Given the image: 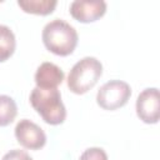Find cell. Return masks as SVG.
<instances>
[{"label":"cell","instance_id":"cell-1","mask_svg":"<svg viewBox=\"0 0 160 160\" xmlns=\"http://www.w3.org/2000/svg\"><path fill=\"white\" fill-rule=\"evenodd\" d=\"M41 39L45 48L58 56H68L72 54L79 41L75 28L62 19L49 21L42 29Z\"/></svg>","mask_w":160,"mask_h":160},{"label":"cell","instance_id":"cell-2","mask_svg":"<svg viewBox=\"0 0 160 160\" xmlns=\"http://www.w3.org/2000/svg\"><path fill=\"white\" fill-rule=\"evenodd\" d=\"M30 104L41 119L49 125H60L66 119V109L58 89L34 88L30 92Z\"/></svg>","mask_w":160,"mask_h":160},{"label":"cell","instance_id":"cell-3","mask_svg":"<svg viewBox=\"0 0 160 160\" xmlns=\"http://www.w3.org/2000/svg\"><path fill=\"white\" fill-rule=\"evenodd\" d=\"M102 75V64L94 56H85L70 69L68 88L76 95L86 94L92 89Z\"/></svg>","mask_w":160,"mask_h":160},{"label":"cell","instance_id":"cell-4","mask_svg":"<svg viewBox=\"0 0 160 160\" xmlns=\"http://www.w3.org/2000/svg\"><path fill=\"white\" fill-rule=\"evenodd\" d=\"M131 96V88L122 80H110L105 82L96 94V102L104 110H118L128 104Z\"/></svg>","mask_w":160,"mask_h":160},{"label":"cell","instance_id":"cell-5","mask_svg":"<svg viewBox=\"0 0 160 160\" xmlns=\"http://www.w3.org/2000/svg\"><path fill=\"white\" fill-rule=\"evenodd\" d=\"M138 118L145 124H156L160 119V98L158 88L144 89L135 104Z\"/></svg>","mask_w":160,"mask_h":160},{"label":"cell","instance_id":"cell-6","mask_svg":"<svg viewBox=\"0 0 160 160\" xmlns=\"http://www.w3.org/2000/svg\"><path fill=\"white\" fill-rule=\"evenodd\" d=\"M14 134L18 142L29 150H40L46 144L45 131L29 119H21L14 129Z\"/></svg>","mask_w":160,"mask_h":160},{"label":"cell","instance_id":"cell-7","mask_svg":"<svg viewBox=\"0 0 160 160\" xmlns=\"http://www.w3.org/2000/svg\"><path fill=\"white\" fill-rule=\"evenodd\" d=\"M106 2L102 0H75L70 4V15L79 22H94L106 12Z\"/></svg>","mask_w":160,"mask_h":160},{"label":"cell","instance_id":"cell-8","mask_svg":"<svg viewBox=\"0 0 160 160\" xmlns=\"http://www.w3.org/2000/svg\"><path fill=\"white\" fill-rule=\"evenodd\" d=\"M64 71L55 64L45 61L39 65L35 72V84L40 89H58L64 81Z\"/></svg>","mask_w":160,"mask_h":160},{"label":"cell","instance_id":"cell-9","mask_svg":"<svg viewBox=\"0 0 160 160\" xmlns=\"http://www.w3.org/2000/svg\"><path fill=\"white\" fill-rule=\"evenodd\" d=\"M58 5L56 0H18V6L28 14L34 15H49Z\"/></svg>","mask_w":160,"mask_h":160},{"label":"cell","instance_id":"cell-10","mask_svg":"<svg viewBox=\"0 0 160 160\" xmlns=\"http://www.w3.org/2000/svg\"><path fill=\"white\" fill-rule=\"evenodd\" d=\"M16 49V39L12 30L6 25H0V62L12 56Z\"/></svg>","mask_w":160,"mask_h":160},{"label":"cell","instance_id":"cell-11","mask_svg":"<svg viewBox=\"0 0 160 160\" xmlns=\"http://www.w3.org/2000/svg\"><path fill=\"white\" fill-rule=\"evenodd\" d=\"M18 115V105L9 95H0V126L10 125Z\"/></svg>","mask_w":160,"mask_h":160},{"label":"cell","instance_id":"cell-12","mask_svg":"<svg viewBox=\"0 0 160 160\" xmlns=\"http://www.w3.org/2000/svg\"><path fill=\"white\" fill-rule=\"evenodd\" d=\"M79 160H108V154L102 148L92 146L86 150L80 155Z\"/></svg>","mask_w":160,"mask_h":160},{"label":"cell","instance_id":"cell-13","mask_svg":"<svg viewBox=\"0 0 160 160\" xmlns=\"http://www.w3.org/2000/svg\"><path fill=\"white\" fill-rule=\"evenodd\" d=\"M1 160H32V158L25 151L20 149H12L8 151Z\"/></svg>","mask_w":160,"mask_h":160}]
</instances>
